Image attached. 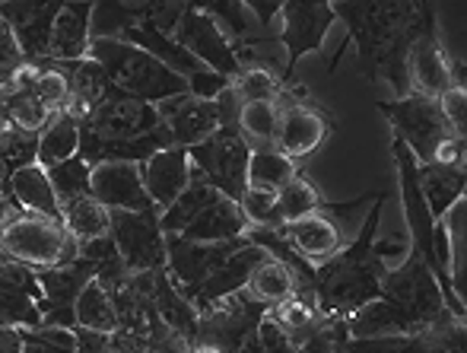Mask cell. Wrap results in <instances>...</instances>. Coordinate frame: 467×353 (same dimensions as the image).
I'll list each match as a JSON object with an SVG mask.
<instances>
[{
    "label": "cell",
    "instance_id": "obj_1",
    "mask_svg": "<svg viewBox=\"0 0 467 353\" xmlns=\"http://www.w3.org/2000/svg\"><path fill=\"white\" fill-rule=\"evenodd\" d=\"M334 19L347 23V38L327 67H337L340 55L357 42L366 77L394 89L398 99L410 96L407 80V51L426 32H439L436 6L430 4H331Z\"/></svg>",
    "mask_w": 467,
    "mask_h": 353
},
{
    "label": "cell",
    "instance_id": "obj_2",
    "mask_svg": "<svg viewBox=\"0 0 467 353\" xmlns=\"http://www.w3.org/2000/svg\"><path fill=\"white\" fill-rule=\"evenodd\" d=\"M451 318L455 316L445 309L436 277L420 258L417 248L410 245L404 258L385 271L379 299L347 316V331L350 337L420 335V331H430Z\"/></svg>",
    "mask_w": 467,
    "mask_h": 353
},
{
    "label": "cell",
    "instance_id": "obj_3",
    "mask_svg": "<svg viewBox=\"0 0 467 353\" xmlns=\"http://www.w3.org/2000/svg\"><path fill=\"white\" fill-rule=\"evenodd\" d=\"M172 147L160 112L134 96L111 87L99 109L80 121V156L89 169L99 162H147L153 153Z\"/></svg>",
    "mask_w": 467,
    "mask_h": 353
},
{
    "label": "cell",
    "instance_id": "obj_4",
    "mask_svg": "<svg viewBox=\"0 0 467 353\" xmlns=\"http://www.w3.org/2000/svg\"><path fill=\"white\" fill-rule=\"evenodd\" d=\"M381 211H385V194H375L366 220L350 245L340 248L334 258L315 265V303L321 316L347 318L379 299L381 277L388 265L372 252L375 230H379Z\"/></svg>",
    "mask_w": 467,
    "mask_h": 353
},
{
    "label": "cell",
    "instance_id": "obj_5",
    "mask_svg": "<svg viewBox=\"0 0 467 353\" xmlns=\"http://www.w3.org/2000/svg\"><path fill=\"white\" fill-rule=\"evenodd\" d=\"M89 61H96L121 93L134 96V99L147 102V106H160V102L172 99V96H185L188 83L179 74L160 64L153 55L143 48L121 42V38H89Z\"/></svg>",
    "mask_w": 467,
    "mask_h": 353
},
{
    "label": "cell",
    "instance_id": "obj_6",
    "mask_svg": "<svg viewBox=\"0 0 467 353\" xmlns=\"http://www.w3.org/2000/svg\"><path fill=\"white\" fill-rule=\"evenodd\" d=\"M0 252L29 267H61L77 261L80 242L64 230V223L38 213H19L0 226Z\"/></svg>",
    "mask_w": 467,
    "mask_h": 353
},
{
    "label": "cell",
    "instance_id": "obj_7",
    "mask_svg": "<svg viewBox=\"0 0 467 353\" xmlns=\"http://www.w3.org/2000/svg\"><path fill=\"white\" fill-rule=\"evenodd\" d=\"M375 109L391 121V130L407 150L417 160V166L432 162L436 150L442 147L449 137H458L449 130V124L439 115L436 99H426V96H404V99H375Z\"/></svg>",
    "mask_w": 467,
    "mask_h": 353
},
{
    "label": "cell",
    "instance_id": "obj_8",
    "mask_svg": "<svg viewBox=\"0 0 467 353\" xmlns=\"http://www.w3.org/2000/svg\"><path fill=\"white\" fill-rule=\"evenodd\" d=\"M188 160L203 182L239 204L248 188V160H252V150L245 147L239 130H216L203 143L188 147Z\"/></svg>",
    "mask_w": 467,
    "mask_h": 353
},
{
    "label": "cell",
    "instance_id": "obj_9",
    "mask_svg": "<svg viewBox=\"0 0 467 353\" xmlns=\"http://www.w3.org/2000/svg\"><path fill=\"white\" fill-rule=\"evenodd\" d=\"M271 306L254 299L248 290H239L220 303L197 312V335L194 344H207L216 353H239L242 341L258 328V322L267 316Z\"/></svg>",
    "mask_w": 467,
    "mask_h": 353
},
{
    "label": "cell",
    "instance_id": "obj_10",
    "mask_svg": "<svg viewBox=\"0 0 467 353\" xmlns=\"http://www.w3.org/2000/svg\"><path fill=\"white\" fill-rule=\"evenodd\" d=\"M280 29H277V45L286 48V67L277 77L280 87H293L296 67L306 55H315L325 45V36L334 26V10L331 4H302V0H283L280 6Z\"/></svg>",
    "mask_w": 467,
    "mask_h": 353
},
{
    "label": "cell",
    "instance_id": "obj_11",
    "mask_svg": "<svg viewBox=\"0 0 467 353\" xmlns=\"http://www.w3.org/2000/svg\"><path fill=\"white\" fill-rule=\"evenodd\" d=\"M109 235L130 271H162L166 267V233L160 230V211L134 213L111 211Z\"/></svg>",
    "mask_w": 467,
    "mask_h": 353
},
{
    "label": "cell",
    "instance_id": "obj_12",
    "mask_svg": "<svg viewBox=\"0 0 467 353\" xmlns=\"http://www.w3.org/2000/svg\"><path fill=\"white\" fill-rule=\"evenodd\" d=\"M274 106H277V112H280L277 150L283 156H289L296 166H302L308 156L318 153V147L325 143L331 124H327V118L321 115L318 109H312L306 102V89H299V93L280 89Z\"/></svg>",
    "mask_w": 467,
    "mask_h": 353
},
{
    "label": "cell",
    "instance_id": "obj_13",
    "mask_svg": "<svg viewBox=\"0 0 467 353\" xmlns=\"http://www.w3.org/2000/svg\"><path fill=\"white\" fill-rule=\"evenodd\" d=\"M38 286H42V328H64L74 331V303L80 296V290L96 277V267L89 261L77 258L70 265L61 267H36Z\"/></svg>",
    "mask_w": 467,
    "mask_h": 353
},
{
    "label": "cell",
    "instance_id": "obj_14",
    "mask_svg": "<svg viewBox=\"0 0 467 353\" xmlns=\"http://www.w3.org/2000/svg\"><path fill=\"white\" fill-rule=\"evenodd\" d=\"M172 42H179L182 48L191 51V55L203 64V67L226 77L229 83L242 74L235 48L226 42V36L216 29V23L197 4H188L185 16H182V23L175 26V32H172Z\"/></svg>",
    "mask_w": 467,
    "mask_h": 353
},
{
    "label": "cell",
    "instance_id": "obj_15",
    "mask_svg": "<svg viewBox=\"0 0 467 353\" xmlns=\"http://www.w3.org/2000/svg\"><path fill=\"white\" fill-rule=\"evenodd\" d=\"M245 245V235L229 242H188L182 235H166V271L179 290H191L201 280H207L229 254Z\"/></svg>",
    "mask_w": 467,
    "mask_h": 353
},
{
    "label": "cell",
    "instance_id": "obj_16",
    "mask_svg": "<svg viewBox=\"0 0 467 353\" xmlns=\"http://www.w3.org/2000/svg\"><path fill=\"white\" fill-rule=\"evenodd\" d=\"M464 322L451 318L420 335H379V337H350L344 353H464L467 348Z\"/></svg>",
    "mask_w": 467,
    "mask_h": 353
},
{
    "label": "cell",
    "instance_id": "obj_17",
    "mask_svg": "<svg viewBox=\"0 0 467 353\" xmlns=\"http://www.w3.org/2000/svg\"><path fill=\"white\" fill-rule=\"evenodd\" d=\"M267 258H271V254H267L265 248H258V245L248 242L245 248H239V252L229 254V258L223 261V265L216 267L207 280H201V284L191 286V290H182V296H185L197 312H203L207 306H213V303H220V299L233 296V293L245 290L248 280H252V274L258 271Z\"/></svg>",
    "mask_w": 467,
    "mask_h": 353
},
{
    "label": "cell",
    "instance_id": "obj_18",
    "mask_svg": "<svg viewBox=\"0 0 467 353\" xmlns=\"http://www.w3.org/2000/svg\"><path fill=\"white\" fill-rule=\"evenodd\" d=\"M407 80H410V93L426 96V99H439L451 87H458L455 61L442 48L439 32H426L410 45V51H407Z\"/></svg>",
    "mask_w": 467,
    "mask_h": 353
},
{
    "label": "cell",
    "instance_id": "obj_19",
    "mask_svg": "<svg viewBox=\"0 0 467 353\" xmlns=\"http://www.w3.org/2000/svg\"><path fill=\"white\" fill-rule=\"evenodd\" d=\"M89 194L102 207H109V211H134V213L156 211L147 188H143L140 166L137 162H99V166H93Z\"/></svg>",
    "mask_w": 467,
    "mask_h": 353
},
{
    "label": "cell",
    "instance_id": "obj_20",
    "mask_svg": "<svg viewBox=\"0 0 467 353\" xmlns=\"http://www.w3.org/2000/svg\"><path fill=\"white\" fill-rule=\"evenodd\" d=\"M156 112L172 137V147H197L220 130V112H216L213 99H194L191 93L172 96V99L160 102Z\"/></svg>",
    "mask_w": 467,
    "mask_h": 353
},
{
    "label": "cell",
    "instance_id": "obj_21",
    "mask_svg": "<svg viewBox=\"0 0 467 353\" xmlns=\"http://www.w3.org/2000/svg\"><path fill=\"white\" fill-rule=\"evenodd\" d=\"M57 13H61V4H0V19L10 26L26 64L48 61Z\"/></svg>",
    "mask_w": 467,
    "mask_h": 353
},
{
    "label": "cell",
    "instance_id": "obj_22",
    "mask_svg": "<svg viewBox=\"0 0 467 353\" xmlns=\"http://www.w3.org/2000/svg\"><path fill=\"white\" fill-rule=\"evenodd\" d=\"M280 230L286 235L289 245H293L308 265H321V261L334 258L340 248L353 242V235L347 233L331 213L321 211V207L315 213H308V217L296 220V223L280 226Z\"/></svg>",
    "mask_w": 467,
    "mask_h": 353
},
{
    "label": "cell",
    "instance_id": "obj_23",
    "mask_svg": "<svg viewBox=\"0 0 467 353\" xmlns=\"http://www.w3.org/2000/svg\"><path fill=\"white\" fill-rule=\"evenodd\" d=\"M140 179L156 211H169L191 185V160L185 147H166L140 162Z\"/></svg>",
    "mask_w": 467,
    "mask_h": 353
},
{
    "label": "cell",
    "instance_id": "obj_24",
    "mask_svg": "<svg viewBox=\"0 0 467 353\" xmlns=\"http://www.w3.org/2000/svg\"><path fill=\"white\" fill-rule=\"evenodd\" d=\"M210 19L216 23V29L226 36V42L239 51H254L265 48V45H277V38L267 36L261 29V23L254 19L248 0H216V4H197Z\"/></svg>",
    "mask_w": 467,
    "mask_h": 353
},
{
    "label": "cell",
    "instance_id": "obj_25",
    "mask_svg": "<svg viewBox=\"0 0 467 353\" xmlns=\"http://www.w3.org/2000/svg\"><path fill=\"white\" fill-rule=\"evenodd\" d=\"M57 70L64 74L70 87V102L64 109V115H70L77 124L87 121L89 115L99 109V102L105 99V93L111 89V80L105 77V70L99 67L89 57H80V61H51Z\"/></svg>",
    "mask_w": 467,
    "mask_h": 353
},
{
    "label": "cell",
    "instance_id": "obj_26",
    "mask_svg": "<svg viewBox=\"0 0 467 353\" xmlns=\"http://www.w3.org/2000/svg\"><path fill=\"white\" fill-rule=\"evenodd\" d=\"M417 188H420V194H423L426 207H430L432 220L442 223L451 207H458L464 201L467 169L426 162V166H417Z\"/></svg>",
    "mask_w": 467,
    "mask_h": 353
},
{
    "label": "cell",
    "instance_id": "obj_27",
    "mask_svg": "<svg viewBox=\"0 0 467 353\" xmlns=\"http://www.w3.org/2000/svg\"><path fill=\"white\" fill-rule=\"evenodd\" d=\"M89 19L93 4H61V13L51 29L48 61H80L89 51Z\"/></svg>",
    "mask_w": 467,
    "mask_h": 353
},
{
    "label": "cell",
    "instance_id": "obj_28",
    "mask_svg": "<svg viewBox=\"0 0 467 353\" xmlns=\"http://www.w3.org/2000/svg\"><path fill=\"white\" fill-rule=\"evenodd\" d=\"M150 296H153V309H156V316H160V322L166 325L172 335H179L185 344H194L197 309L182 296V290L172 284L166 267L153 271V290H150Z\"/></svg>",
    "mask_w": 467,
    "mask_h": 353
},
{
    "label": "cell",
    "instance_id": "obj_29",
    "mask_svg": "<svg viewBox=\"0 0 467 353\" xmlns=\"http://www.w3.org/2000/svg\"><path fill=\"white\" fill-rule=\"evenodd\" d=\"M10 194L26 213H38V217H48V220H55V223H61L57 194L48 182V172H45L38 162L16 169V172L10 175Z\"/></svg>",
    "mask_w": 467,
    "mask_h": 353
},
{
    "label": "cell",
    "instance_id": "obj_30",
    "mask_svg": "<svg viewBox=\"0 0 467 353\" xmlns=\"http://www.w3.org/2000/svg\"><path fill=\"white\" fill-rule=\"evenodd\" d=\"M248 230V220L242 213V207L229 198H220L216 204H210L201 217L191 220V226L182 233V239L188 242H229L239 239Z\"/></svg>",
    "mask_w": 467,
    "mask_h": 353
},
{
    "label": "cell",
    "instance_id": "obj_31",
    "mask_svg": "<svg viewBox=\"0 0 467 353\" xmlns=\"http://www.w3.org/2000/svg\"><path fill=\"white\" fill-rule=\"evenodd\" d=\"M220 198L223 194L216 192L210 182H203L201 175L194 172V166H191V185L179 194V201H175L169 211L160 213V230L166 235H182L191 226V220L201 217V213L207 211L210 204H216Z\"/></svg>",
    "mask_w": 467,
    "mask_h": 353
},
{
    "label": "cell",
    "instance_id": "obj_32",
    "mask_svg": "<svg viewBox=\"0 0 467 353\" xmlns=\"http://www.w3.org/2000/svg\"><path fill=\"white\" fill-rule=\"evenodd\" d=\"M77 150H80V124H77L70 115L61 112V115L51 118L48 128L38 134L36 162L42 169H51V166H57V162L77 156Z\"/></svg>",
    "mask_w": 467,
    "mask_h": 353
},
{
    "label": "cell",
    "instance_id": "obj_33",
    "mask_svg": "<svg viewBox=\"0 0 467 353\" xmlns=\"http://www.w3.org/2000/svg\"><path fill=\"white\" fill-rule=\"evenodd\" d=\"M61 223H64V230L74 235L77 242L99 239V235H109L111 211L99 204L93 194H83V198L61 204Z\"/></svg>",
    "mask_w": 467,
    "mask_h": 353
},
{
    "label": "cell",
    "instance_id": "obj_34",
    "mask_svg": "<svg viewBox=\"0 0 467 353\" xmlns=\"http://www.w3.org/2000/svg\"><path fill=\"white\" fill-rule=\"evenodd\" d=\"M74 318H77V328H83V331H96V335H111V331H118L115 306H111L109 293H105V286L99 284L96 277L89 280L80 290V296H77Z\"/></svg>",
    "mask_w": 467,
    "mask_h": 353
},
{
    "label": "cell",
    "instance_id": "obj_35",
    "mask_svg": "<svg viewBox=\"0 0 467 353\" xmlns=\"http://www.w3.org/2000/svg\"><path fill=\"white\" fill-rule=\"evenodd\" d=\"M280 112L274 102H245L239 112V137L252 150H277Z\"/></svg>",
    "mask_w": 467,
    "mask_h": 353
},
{
    "label": "cell",
    "instance_id": "obj_36",
    "mask_svg": "<svg viewBox=\"0 0 467 353\" xmlns=\"http://www.w3.org/2000/svg\"><path fill=\"white\" fill-rule=\"evenodd\" d=\"M296 175H299V166L280 150H254L248 160V188H258V192L277 194Z\"/></svg>",
    "mask_w": 467,
    "mask_h": 353
},
{
    "label": "cell",
    "instance_id": "obj_37",
    "mask_svg": "<svg viewBox=\"0 0 467 353\" xmlns=\"http://www.w3.org/2000/svg\"><path fill=\"white\" fill-rule=\"evenodd\" d=\"M245 290L252 293L254 299H261L265 306H280V303H286V299L296 296V277L283 261L267 258L265 265L252 274V280H248Z\"/></svg>",
    "mask_w": 467,
    "mask_h": 353
},
{
    "label": "cell",
    "instance_id": "obj_38",
    "mask_svg": "<svg viewBox=\"0 0 467 353\" xmlns=\"http://www.w3.org/2000/svg\"><path fill=\"white\" fill-rule=\"evenodd\" d=\"M4 99H6V112H10L13 128L26 130V134H42L51 118H55L29 89L16 87V83H4Z\"/></svg>",
    "mask_w": 467,
    "mask_h": 353
},
{
    "label": "cell",
    "instance_id": "obj_39",
    "mask_svg": "<svg viewBox=\"0 0 467 353\" xmlns=\"http://www.w3.org/2000/svg\"><path fill=\"white\" fill-rule=\"evenodd\" d=\"M321 201H325V198H321L318 188H315L306 175H296V179H289L286 185L277 192V220H280V226L296 223V220L315 213L321 207Z\"/></svg>",
    "mask_w": 467,
    "mask_h": 353
},
{
    "label": "cell",
    "instance_id": "obj_40",
    "mask_svg": "<svg viewBox=\"0 0 467 353\" xmlns=\"http://www.w3.org/2000/svg\"><path fill=\"white\" fill-rule=\"evenodd\" d=\"M267 316H271L274 322L286 331L289 341H293L296 348H299V344L306 341V337L312 335L321 322H325V316H321L315 306H306L302 299H296V296L286 299V303H280V306H271V309H267Z\"/></svg>",
    "mask_w": 467,
    "mask_h": 353
},
{
    "label": "cell",
    "instance_id": "obj_41",
    "mask_svg": "<svg viewBox=\"0 0 467 353\" xmlns=\"http://www.w3.org/2000/svg\"><path fill=\"white\" fill-rule=\"evenodd\" d=\"M45 172H48V182L57 194V204H67V201H77V198H83V194H89L93 169H89L80 156H70V160L45 169Z\"/></svg>",
    "mask_w": 467,
    "mask_h": 353
},
{
    "label": "cell",
    "instance_id": "obj_42",
    "mask_svg": "<svg viewBox=\"0 0 467 353\" xmlns=\"http://www.w3.org/2000/svg\"><path fill=\"white\" fill-rule=\"evenodd\" d=\"M233 89L245 106V102H277L283 87L274 70H267L265 64H252V67H242V74L233 80Z\"/></svg>",
    "mask_w": 467,
    "mask_h": 353
},
{
    "label": "cell",
    "instance_id": "obj_43",
    "mask_svg": "<svg viewBox=\"0 0 467 353\" xmlns=\"http://www.w3.org/2000/svg\"><path fill=\"white\" fill-rule=\"evenodd\" d=\"M350 331H347V318L325 316V322L296 348V353H344Z\"/></svg>",
    "mask_w": 467,
    "mask_h": 353
},
{
    "label": "cell",
    "instance_id": "obj_44",
    "mask_svg": "<svg viewBox=\"0 0 467 353\" xmlns=\"http://www.w3.org/2000/svg\"><path fill=\"white\" fill-rule=\"evenodd\" d=\"M23 353H77V335L64 328H23Z\"/></svg>",
    "mask_w": 467,
    "mask_h": 353
},
{
    "label": "cell",
    "instance_id": "obj_45",
    "mask_svg": "<svg viewBox=\"0 0 467 353\" xmlns=\"http://www.w3.org/2000/svg\"><path fill=\"white\" fill-rule=\"evenodd\" d=\"M239 207H242V213H245L248 226H280V220H277V194H274V192L245 188Z\"/></svg>",
    "mask_w": 467,
    "mask_h": 353
},
{
    "label": "cell",
    "instance_id": "obj_46",
    "mask_svg": "<svg viewBox=\"0 0 467 353\" xmlns=\"http://www.w3.org/2000/svg\"><path fill=\"white\" fill-rule=\"evenodd\" d=\"M436 106L451 134L467 137V87H451L449 93L439 96Z\"/></svg>",
    "mask_w": 467,
    "mask_h": 353
},
{
    "label": "cell",
    "instance_id": "obj_47",
    "mask_svg": "<svg viewBox=\"0 0 467 353\" xmlns=\"http://www.w3.org/2000/svg\"><path fill=\"white\" fill-rule=\"evenodd\" d=\"M258 341H261V353H296V344L289 341V335L271 316H265L258 322Z\"/></svg>",
    "mask_w": 467,
    "mask_h": 353
},
{
    "label": "cell",
    "instance_id": "obj_48",
    "mask_svg": "<svg viewBox=\"0 0 467 353\" xmlns=\"http://www.w3.org/2000/svg\"><path fill=\"white\" fill-rule=\"evenodd\" d=\"M248 6H252V13H254V19L261 23V29H265L267 36L277 38V29H274V23L280 19L283 0H248Z\"/></svg>",
    "mask_w": 467,
    "mask_h": 353
},
{
    "label": "cell",
    "instance_id": "obj_49",
    "mask_svg": "<svg viewBox=\"0 0 467 353\" xmlns=\"http://www.w3.org/2000/svg\"><path fill=\"white\" fill-rule=\"evenodd\" d=\"M0 353H23V328H0Z\"/></svg>",
    "mask_w": 467,
    "mask_h": 353
},
{
    "label": "cell",
    "instance_id": "obj_50",
    "mask_svg": "<svg viewBox=\"0 0 467 353\" xmlns=\"http://www.w3.org/2000/svg\"><path fill=\"white\" fill-rule=\"evenodd\" d=\"M156 353H188V344L182 341L179 335H172V331H162L160 337H156Z\"/></svg>",
    "mask_w": 467,
    "mask_h": 353
},
{
    "label": "cell",
    "instance_id": "obj_51",
    "mask_svg": "<svg viewBox=\"0 0 467 353\" xmlns=\"http://www.w3.org/2000/svg\"><path fill=\"white\" fill-rule=\"evenodd\" d=\"M188 353H216V350L207 348V344H188Z\"/></svg>",
    "mask_w": 467,
    "mask_h": 353
}]
</instances>
